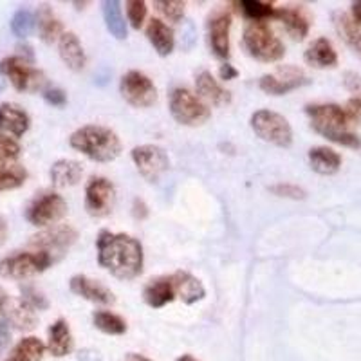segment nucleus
<instances>
[{
    "instance_id": "obj_25",
    "label": "nucleus",
    "mask_w": 361,
    "mask_h": 361,
    "mask_svg": "<svg viewBox=\"0 0 361 361\" xmlns=\"http://www.w3.org/2000/svg\"><path fill=\"white\" fill-rule=\"evenodd\" d=\"M83 176L82 164L73 159H60L51 166V180L56 188H69L78 185Z\"/></svg>"
},
{
    "instance_id": "obj_24",
    "label": "nucleus",
    "mask_w": 361,
    "mask_h": 361,
    "mask_svg": "<svg viewBox=\"0 0 361 361\" xmlns=\"http://www.w3.org/2000/svg\"><path fill=\"white\" fill-rule=\"evenodd\" d=\"M74 340L73 334H71L69 324L66 320H56L49 327V341H47V350H49L53 356L63 357L67 354L73 353Z\"/></svg>"
},
{
    "instance_id": "obj_22",
    "label": "nucleus",
    "mask_w": 361,
    "mask_h": 361,
    "mask_svg": "<svg viewBox=\"0 0 361 361\" xmlns=\"http://www.w3.org/2000/svg\"><path fill=\"white\" fill-rule=\"evenodd\" d=\"M6 316H8V322L11 325H15L20 331H31L37 325V314H35V309L25 302V300H11L8 298L4 309H2Z\"/></svg>"
},
{
    "instance_id": "obj_11",
    "label": "nucleus",
    "mask_w": 361,
    "mask_h": 361,
    "mask_svg": "<svg viewBox=\"0 0 361 361\" xmlns=\"http://www.w3.org/2000/svg\"><path fill=\"white\" fill-rule=\"evenodd\" d=\"M132 161L137 172L150 183H156L170 169V159L163 148L157 145H141L132 150Z\"/></svg>"
},
{
    "instance_id": "obj_7",
    "label": "nucleus",
    "mask_w": 361,
    "mask_h": 361,
    "mask_svg": "<svg viewBox=\"0 0 361 361\" xmlns=\"http://www.w3.org/2000/svg\"><path fill=\"white\" fill-rule=\"evenodd\" d=\"M51 255L44 251H33V253H17L0 260V276L13 280H25L38 275L42 271L53 264Z\"/></svg>"
},
{
    "instance_id": "obj_43",
    "label": "nucleus",
    "mask_w": 361,
    "mask_h": 361,
    "mask_svg": "<svg viewBox=\"0 0 361 361\" xmlns=\"http://www.w3.org/2000/svg\"><path fill=\"white\" fill-rule=\"evenodd\" d=\"M343 83L353 94H361V76L357 73H345Z\"/></svg>"
},
{
    "instance_id": "obj_53",
    "label": "nucleus",
    "mask_w": 361,
    "mask_h": 361,
    "mask_svg": "<svg viewBox=\"0 0 361 361\" xmlns=\"http://www.w3.org/2000/svg\"><path fill=\"white\" fill-rule=\"evenodd\" d=\"M177 361H197L193 356H190V354H183L180 357H177Z\"/></svg>"
},
{
    "instance_id": "obj_42",
    "label": "nucleus",
    "mask_w": 361,
    "mask_h": 361,
    "mask_svg": "<svg viewBox=\"0 0 361 361\" xmlns=\"http://www.w3.org/2000/svg\"><path fill=\"white\" fill-rule=\"evenodd\" d=\"M44 98H45V102L51 103V105H54V107H63L67 102V96L62 89L45 90Z\"/></svg>"
},
{
    "instance_id": "obj_39",
    "label": "nucleus",
    "mask_w": 361,
    "mask_h": 361,
    "mask_svg": "<svg viewBox=\"0 0 361 361\" xmlns=\"http://www.w3.org/2000/svg\"><path fill=\"white\" fill-rule=\"evenodd\" d=\"M18 154H20V147H18L17 141L9 135L0 134V161L11 163L13 159H17Z\"/></svg>"
},
{
    "instance_id": "obj_32",
    "label": "nucleus",
    "mask_w": 361,
    "mask_h": 361,
    "mask_svg": "<svg viewBox=\"0 0 361 361\" xmlns=\"http://www.w3.org/2000/svg\"><path fill=\"white\" fill-rule=\"evenodd\" d=\"M38 31H40V38L45 44H53L63 35L62 22L54 17L47 6H44L38 13Z\"/></svg>"
},
{
    "instance_id": "obj_50",
    "label": "nucleus",
    "mask_w": 361,
    "mask_h": 361,
    "mask_svg": "<svg viewBox=\"0 0 361 361\" xmlns=\"http://www.w3.org/2000/svg\"><path fill=\"white\" fill-rule=\"evenodd\" d=\"M6 238H8V224L2 217H0V246L6 243Z\"/></svg>"
},
{
    "instance_id": "obj_34",
    "label": "nucleus",
    "mask_w": 361,
    "mask_h": 361,
    "mask_svg": "<svg viewBox=\"0 0 361 361\" xmlns=\"http://www.w3.org/2000/svg\"><path fill=\"white\" fill-rule=\"evenodd\" d=\"M238 6L244 17L251 22H266L267 18H273V13H275L273 6L260 0H243Z\"/></svg>"
},
{
    "instance_id": "obj_45",
    "label": "nucleus",
    "mask_w": 361,
    "mask_h": 361,
    "mask_svg": "<svg viewBox=\"0 0 361 361\" xmlns=\"http://www.w3.org/2000/svg\"><path fill=\"white\" fill-rule=\"evenodd\" d=\"M9 343H11V331H9L8 322H0V356L6 353Z\"/></svg>"
},
{
    "instance_id": "obj_30",
    "label": "nucleus",
    "mask_w": 361,
    "mask_h": 361,
    "mask_svg": "<svg viewBox=\"0 0 361 361\" xmlns=\"http://www.w3.org/2000/svg\"><path fill=\"white\" fill-rule=\"evenodd\" d=\"M103 18H105V25H107L112 37L118 38V40L127 38V22H125L119 2H116V0L103 2Z\"/></svg>"
},
{
    "instance_id": "obj_3",
    "label": "nucleus",
    "mask_w": 361,
    "mask_h": 361,
    "mask_svg": "<svg viewBox=\"0 0 361 361\" xmlns=\"http://www.w3.org/2000/svg\"><path fill=\"white\" fill-rule=\"evenodd\" d=\"M71 147L89 159L98 163H111L121 154V141L118 134L107 127L87 125L71 135Z\"/></svg>"
},
{
    "instance_id": "obj_20",
    "label": "nucleus",
    "mask_w": 361,
    "mask_h": 361,
    "mask_svg": "<svg viewBox=\"0 0 361 361\" xmlns=\"http://www.w3.org/2000/svg\"><path fill=\"white\" fill-rule=\"evenodd\" d=\"M143 298L154 309L164 307L172 300H176V288H173L172 276H161V279L150 280L143 291Z\"/></svg>"
},
{
    "instance_id": "obj_28",
    "label": "nucleus",
    "mask_w": 361,
    "mask_h": 361,
    "mask_svg": "<svg viewBox=\"0 0 361 361\" xmlns=\"http://www.w3.org/2000/svg\"><path fill=\"white\" fill-rule=\"evenodd\" d=\"M147 37L150 44L154 45V49L161 54V56H169L173 51L176 45V37H173L172 27L164 24L159 18H152L147 27Z\"/></svg>"
},
{
    "instance_id": "obj_27",
    "label": "nucleus",
    "mask_w": 361,
    "mask_h": 361,
    "mask_svg": "<svg viewBox=\"0 0 361 361\" xmlns=\"http://www.w3.org/2000/svg\"><path fill=\"white\" fill-rule=\"evenodd\" d=\"M60 56H62L63 63L69 67L71 71H82L85 67L87 56L83 51V45L80 44L78 37L74 33H63L60 38Z\"/></svg>"
},
{
    "instance_id": "obj_23",
    "label": "nucleus",
    "mask_w": 361,
    "mask_h": 361,
    "mask_svg": "<svg viewBox=\"0 0 361 361\" xmlns=\"http://www.w3.org/2000/svg\"><path fill=\"white\" fill-rule=\"evenodd\" d=\"M305 62L316 69H327V67L338 66V54L333 44L327 38H318L307 47L304 54Z\"/></svg>"
},
{
    "instance_id": "obj_18",
    "label": "nucleus",
    "mask_w": 361,
    "mask_h": 361,
    "mask_svg": "<svg viewBox=\"0 0 361 361\" xmlns=\"http://www.w3.org/2000/svg\"><path fill=\"white\" fill-rule=\"evenodd\" d=\"M273 18L282 22L286 31L291 35L295 40H304L309 33V17L305 15L304 9L300 8H279L273 13Z\"/></svg>"
},
{
    "instance_id": "obj_26",
    "label": "nucleus",
    "mask_w": 361,
    "mask_h": 361,
    "mask_svg": "<svg viewBox=\"0 0 361 361\" xmlns=\"http://www.w3.org/2000/svg\"><path fill=\"white\" fill-rule=\"evenodd\" d=\"M309 164L320 176H333V173L340 170L341 156L334 152L333 148L314 147L309 150Z\"/></svg>"
},
{
    "instance_id": "obj_10",
    "label": "nucleus",
    "mask_w": 361,
    "mask_h": 361,
    "mask_svg": "<svg viewBox=\"0 0 361 361\" xmlns=\"http://www.w3.org/2000/svg\"><path fill=\"white\" fill-rule=\"evenodd\" d=\"M76 238H78V233H76L74 228L67 224H58L35 235L31 238V246L37 247V251H44V253L51 255L53 260H58L76 243Z\"/></svg>"
},
{
    "instance_id": "obj_31",
    "label": "nucleus",
    "mask_w": 361,
    "mask_h": 361,
    "mask_svg": "<svg viewBox=\"0 0 361 361\" xmlns=\"http://www.w3.org/2000/svg\"><path fill=\"white\" fill-rule=\"evenodd\" d=\"M44 353L45 345L42 343V340L29 336L18 341V345L11 350V354H9L6 361H42Z\"/></svg>"
},
{
    "instance_id": "obj_47",
    "label": "nucleus",
    "mask_w": 361,
    "mask_h": 361,
    "mask_svg": "<svg viewBox=\"0 0 361 361\" xmlns=\"http://www.w3.org/2000/svg\"><path fill=\"white\" fill-rule=\"evenodd\" d=\"M78 361H102V354L96 349H82L78 353Z\"/></svg>"
},
{
    "instance_id": "obj_15",
    "label": "nucleus",
    "mask_w": 361,
    "mask_h": 361,
    "mask_svg": "<svg viewBox=\"0 0 361 361\" xmlns=\"http://www.w3.org/2000/svg\"><path fill=\"white\" fill-rule=\"evenodd\" d=\"M230 29H231V17L230 13L215 11L208 22V35L209 45L215 56L226 58L230 56Z\"/></svg>"
},
{
    "instance_id": "obj_14",
    "label": "nucleus",
    "mask_w": 361,
    "mask_h": 361,
    "mask_svg": "<svg viewBox=\"0 0 361 361\" xmlns=\"http://www.w3.org/2000/svg\"><path fill=\"white\" fill-rule=\"evenodd\" d=\"M67 214V202L58 193H45L27 208V221L35 226H49Z\"/></svg>"
},
{
    "instance_id": "obj_2",
    "label": "nucleus",
    "mask_w": 361,
    "mask_h": 361,
    "mask_svg": "<svg viewBox=\"0 0 361 361\" xmlns=\"http://www.w3.org/2000/svg\"><path fill=\"white\" fill-rule=\"evenodd\" d=\"M311 118V125L325 140L341 145L347 148H361V140L354 132L349 130L350 123H354L345 109L334 103H322V105H309L305 109Z\"/></svg>"
},
{
    "instance_id": "obj_13",
    "label": "nucleus",
    "mask_w": 361,
    "mask_h": 361,
    "mask_svg": "<svg viewBox=\"0 0 361 361\" xmlns=\"http://www.w3.org/2000/svg\"><path fill=\"white\" fill-rule=\"evenodd\" d=\"M116 190L105 177H92L85 188V209L92 217H105L112 212Z\"/></svg>"
},
{
    "instance_id": "obj_1",
    "label": "nucleus",
    "mask_w": 361,
    "mask_h": 361,
    "mask_svg": "<svg viewBox=\"0 0 361 361\" xmlns=\"http://www.w3.org/2000/svg\"><path fill=\"white\" fill-rule=\"evenodd\" d=\"M98 262L119 280H134L143 271V247L140 240L125 233L102 231L96 240Z\"/></svg>"
},
{
    "instance_id": "obj_52",
    "label": "nucleus",
    "mask_w": 361,
    "mask_h": 361,
    "mask_svg": "<svg viewBox=\"0 0 361 361\" xmlns=\"http://www.w3.org/2000/svg\"><path fill=\"white\" fill-rule=\"evenodd\" d=\"M130 361H150L148 360V357H145V356H141V354H130Z\"/></svg>"
},
{
    "instance_id": "obj_37",
    "label": "nucleus",
    "mask_w": 361,
    "mask_h": 361,
    "mask_svg": "<svg viewBox=\"0 0 361 361\" xmlns=\"http://www.w3.org/2000/svg\"><path fill=\"white\" fill-rule=\"evenodd\" d=\"M157 9L164 15V18H169L170 22H180L183 15H185V2L180 0H159L156 2Z\"/></svg>"
},
{
    "instance_id": "obj_40",
    "label": "nucleus",
    "mask_w": 361,
    "mask_h": 361,
    "mask_svg": "<svg viewBox=\"0 0 361 361\" xmlns=\"http://www.w3.org/2000/svg\"><path fill=\"white\" fill-rule=\"evenodd\" d=\"M269 192L286 199H305V190L296 185H289V183H280V185L271 186Z\"/></svg>"
},
{
    "instance_id": "obj_4",
    "label": "nucleus",
    "mask_w": 361,
    "mask_h": 361,
    "mask_svg": "<svg viewBox=\"0 0 361 361\" xmlns=\"http://www.w3.org/2000/svg\"><path fill=\"white\" fill-rule=\"evenodd\" d=\"M244 47L259 62H276L283 56V44L275 37L266 22H251L244 29Z\"/></svg>"
},
{
    "instance_id": "obj_46",
    "label": "nucleus",
    "mask_w": 361,
    "mask_h": 361,
    "mask_svg": "<svg viewBox=\"0 0 361 361\" xmlns=\"http://www.w3.org/2000/svg\"><path fill=\"white\" fill-rule=\"evenodd\" d=\"M132 215H134L135 219H140V221L147 219L148 208L141 199H134V204H132Z\"/></svg>"
},
{
    "instance_id": "obj_48",
    "label": "nucleus",
    "mask_w": 361,
    "mask_h": 361,
    "mask_svg": "<svg viewBox=\"0 0 361 361\" xmlns=\"http://www.w3.org/2000/svg\"><path fill=\"white\" fill-rule=\"evenodd\" d=\"M219 74H221L222 80H233V78H237L238 73H237V69H235V67H231V66H228V63H226V66L221 67Z\"/></svg>"
},
{
    "instance_id": "obj_17",
    "label": "nucleus",
    "mask_w": 361,
    "mask_h": 361,
    "mask_svg": "<svg viewBox=\"0 0 361 361\" xmlns=\"http://www.w3.org/2000/svg\"><path fill=\"white\" fill-rule=\"evenodd\" d=\"M29 128L27 112L15 103H0V134L20 137Z\"/></svg>"
},
{
    "instance_id": "obj_19",
    "label": "nucleus",
    "mask_w": 361,
    "mask_h": 361,
    "mask_svg": "<svg viewBox=\"0 0 361 361\" xmlns=\"http://www.w3.org/2000/svg\"><path fill=\"white\" fill-rule=\"evenodd\" d=\"M195 85H197V92L202 99L214 105V107H222V105H228L231 102L230 92L226 89H222L221 83L212 76V73L208 71H202L197 74L195 78Z\"/></svg>"
},
{
    "instance_id": "obj_21",
    "label": "nucleus",
    "mask_w": 361,
    "mask_h": 361,
    "mask_svg": "<svg viewBox=\"0 0 361 361\" xmlns=\"http://www.w3.org/2000/svg\"><path fill=\"white\" fill-rule=\"evenodd\" d=\"M170 276H172L173 288H176V296H179L185 304L192 305L204 298V286H202L199 279H195V276L186 273V271H177V273Z\"/></svg>"
},
{
    "instance_id": "obj_35",
    "label": "nucleus",
    "mask_w": 361,
    "mask_h": 361,
    "mask_svg": "<svg viewBox=\"0 0 361 361\" xmlns=\"http://www.w3.org/2000/svg\"><path fill=\"white\" fill-rule=\"evenodd\" d=\"M25 177H27V173L18 164H8L4 169H0V192L18 188V186L24 185Z\"/></svg>"
},
{
    "instance_id": "obj_9",
    "label": "nucleus",
    "mask_w": 361,
    "mask_h": 361,
    "mask_svg": "<svg viewBox=\"0 0 361 361\" xmlns=\"http://www.w3.org/2000/svg\"><path fill=\"white\" fill-rule=\"evenodd\" d=\"M121 96L135 109H147L157 102V89L147 74L130 71L121 78Z\"/></svg>"
},
{
    "instance_id": "obj_8",
    "label": "nucleus",
    "mask_w": 361,
    "mask_h": 361,
    "mask_svg": "<svg viewBox=\"0 0 361 361\" xmlns=\"http://www.w3.org/2000/svg\"><path fill=\"white\" fill-rule=\"evenodd\" d=\"M0 73L11 80L13 87L17 90L35 92L40 90L45 83L44 73L35 69L31 63L22 56H9L0 62Z\"/></svg>"
},
{
    "instance_id": "obj_38",
    "label": "nucleus",
    "mask_w": 361,
    "mask_h": 361,
    "mask_svg": "<svg viewBox=\"0 0 361 361\" xmlns=\"http://www.w3.org/2000/svg\"><path fill=\"white\" fill-rule=\"evenodd\" d=\"M127 17L134 29H140L147 18V4L143 0H128L127 2Z\"/></svg>"
},
{
    "instance_id": "obj_6",
    "label": "nucleus",
    "mask_w": 361,
    "mask_h": 361,
    "mask_svg": "<svg viewBox=\"0 0 361 361\" xmlns=\"http://www.w3.org/2000/svg\"><path fill=\"white\" fill-rule=\"evenodd\" d=\"M251 128L260 140L266 143L276 145V147H289L293 143V128L289 121L279 112L267 111H257L251 116Z\"/></svg>"
},
{
    "instance_id": "obj_44",
    "label": "nucleus",
    "mask_w": 361,
    "mask_h": 361,
    "mask_svg": "<svg viewBox=\"0 0 361 361\" xmlns=\"http://www.w3.org/2000/svg\"><path fill=\"white\" fill-rule=\"evenodd\" d=\"M347 114L350 116L353 121H361V96H356V98H350L347 102V107H345Z\"/></svg>"
},
{
    "instance_id": "obj_49",
    "label": "nucleus",
    "mask_w": 361,
    "mask_h": 361,
    "mask_svg": "<svg viewBox=\"0 0 361 361\" xmlns=\"http://www.w3.org/2000/svg\"><path fill=\"white\" fill-rule=\"evenodd\" d=\"M353 22L361 27V0L353 2Z\"/></svg>"
},
{
    "instance_id": "obj_51",
    "label": "nucleus",
    "mask_w": 361,
    "mask_h": 361,
    "mask_svg": "<svg viewBox=\"0 0 361 361\" xmlns=\"http://www.w3.org/2000/svg\"><path fill=\"white\" fill-rule=\"evenodd\" d=\"M8 293L4 291V289L0 288V312H2V309H4V305H6V302H8Z\"/></svg>"
},
{
    "instance_id": "obj_5",
    "label": "nucleus",
    "mask_w": 361,
    "mask_h": 361,
    "mask_svg": "<svg viewBox=\"0 0 361 361\" xmlns=\"http://www.w3.org/2000/svg\"><path fill=\"white\" fill-rule=\"evenodd\" d=\"M170 112H172L173 119L177 123L186 125V127H199L204 125L212 116L209 107L199 98L197 94H193L192 90L177 87L170 94Z\"/></svg>"
},
{
    "instance_id": "obj_33",
    "label": "nucleus",
    "mask_w": 361,
    "mask_h": 361,
    "mask_svg": "<svg viewBox=\"0 0 361 361\" xmlns=\"http://www.w3.org/2000/svg\"><path fill=\"white\" fill-rule=\"evenodd\" d=\"M96 329H99L102 333L112 334V336H119V334L127 333V324L121 316L114 314L109 311H96L92 316Z\"/></svg>"
},
{
    "instance_id": "obj_36",
    "label": "nucleus",
    "mask_w": 361,
    "mask_h": 361,
    "mask_svg": "<svg viewBox=\"0 0 361 361\" xmlns=\"http://www.w3.org/2000/svg\"><path fill=\"white\" fill-rule=\"evenodd\" d=\"M35 29V17L33 13L27 11V9H18L15 15H13L11 20V31L17 35L18 38H25L33 33Z\"/></svg>"
},
{
    "instance_id": "obj_41",
    "label": "nucleus",
    "mask_w": 361,
    "mask_h": 361,
    "mask_svg": "<svg viewBox=\"0 0 361 361\" xmlns=\"http://www.w3.org/2000/svg\"><path fill=\"white\" fill-rule=\"evenodd\" d=\"M22 300H25V302H27L35 311H37V309L38 311H40V309H47V305H49L47 304V300H45V296L33 288L24 289V296H22Z\"/></svg>"
},
{
    "instance_id": "obj_29",
    "label": "nucleus",
    "mask_w": 361,
    "mask_h": 361,
    "mask_svg": "<svg viewBox=\"0 0 361 361\" xmlns=\"http://www.w3.org/2000/svg\"><path fill=\"white\" fill-rule=\"evenodd\" d=\"M334 27H336L341 40L349 45L350 51H353L357 58H361V31L357 29V25L354 24L353 18H350L347 13H334Z\"/></svg>"
},
{
    "instance_id": "obj_12",
    "label": "nucleus",
    "mask_w": 361,
    "mask_h": 361,
    "mask_svg": "<svg viewBox=\"0 0 361 361\" xmlns=\"http://www.w3.org/2000/svg\"><path fill=\"white\" fill-rule=\"evenodd\" d=\"M309 78L302 69L295 66H283L276 69L275 74H266L260 78V89L271 96H283L298 89L302 85H307Z\"/></svg>"
},
{
    "instance_id": "obj_16",
    "label": "nucleus",
    "mask_w": 361,
    "mask_h": 361,
    "mask_svg": "<svg viewBox=\"0 0 361 361\" xmlns=\"http://www.w3.org/2000/svg\"><path fill=\"white\" fill-rule=\"evenodd\" d=\"M69 288L74 295L82 296V298L89 300V302H94V304L112 305L116 302L114 293L111 289L105 288L98 280H92L85 275L73 276L69 282Z\"/></svg>"
},
{
    "instance_id": "obj_54",
    "label": "nucleus",
    "mask_w": 361,
    "mask_h": 361,
    "mask_svg": "<svg viewBox=\"0 0 361 361\" xmlns=\"http://www.w3.org/2000/svg\"><path fill=\"white\" fill-rule=\"evenodd\" d=\"M2 89H4V83L0 82V90H2Z\"/></svg>"
}]
</instances>
